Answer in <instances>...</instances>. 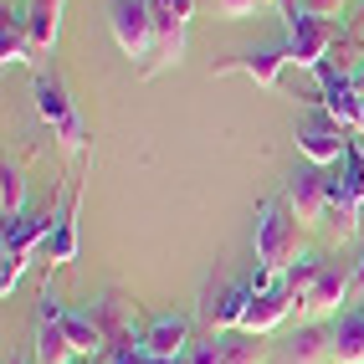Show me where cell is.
Segmentation results:
<instances>
[{
	"label": "cell",
	"instance_id": "obj_1",
	"mask_svg": "<svg viewBox=\"0 0 364 364\" xmlns=\"http://www.w3.org/2000/svg\"><path fill=\"white\" fill-rule=\"evenodd\" d=\"M31 103H36V113H41V124L52 129V139H57V149L72 159H92V134H87V124H82V113H77V103H72V92H67V82L57 77L52 67H36V77H31Z\"/></svg>",
	"mask_w": 364,
	"mask_h": 364
},
{
	"label": "cell",
	"instance_id": "obj_2",
	"mask_svg": "<svg viewBox=\"0 0 364 364\" xmlns=\"http://www.w3.org/2000/svg\"><path fill=\"white\" fill-rule=\"evenodd\" d=\"M57 231V190H52V205H46L41 215H16V221H6V231H0V293H16V282L26 277V267L36 262V252L46 247V236Z\"/></svg>",
	"mask_w": 364,
	"mask_h": 364
},
{
	"label": "cell",
	"instance_id": "obj_3",
	"mask_svg": "<svg viewBox=\"0 0 364 364\" xmlns=\"http://www.w3.org/2000/svg\"><path fill=\"white\" fill-rule=\"evenodd\" d=\"M257 267L267 277H282L287 267L298 262V247H303V221L293 215V205H287L282 196L262 200L257 205Z\"/></svg>",
	"mask_w": 364,
	"mask_h": 364
},
{
	"label": "cell",
	"instance_id": "obj_4",
	"mask_svg": "<svg viewBox=\"0 0 364 364\" xmlns=\"http://www.w3.org/2000/svg\"><path fill=\"white\" fill-rule=\"evenodd\" d=\"M149 11H154V57L139 67V77H159V72L180 67L190 21H196V0H149Z\"/></svg>",
	"mask_w": 364,
	"mask_h": 364
},
{
	"label": "cell",
	"instance_id": "obj_5",
	"mask_svg": "<svg viewBox=\"0 0 364 364\" xmlns=\"http://www.w3.org/2000/svg\"><path fill=\"white\" fill-rule=\"evenodd\" d=\"M293 144H298V154L308 159V164H338L344 159V149H349V129L338 124V118L313 98L308 108H303V118H298V134H293Z\"/></svg>",
	"mask_w": 364,
	"mask_h": 364
},
{
	"label": "cell",
	"instance_id": "obj_6",
	"mask_svg": "<svg viewBox=\"0 0 364 364\" xmlns=\"http://www.w3.org/2000/svg\"><path fill=\"white\" fill-rule=\"evenodd\" d=\"M282 26H287V62L293 67H313L318 72L328 62L333 46H344V26L333 21H318V16H298V11H282Z\"/></svg>",
	"mask_w": 364,
	"mask_h": 364
},
{
	"label": "cell",
	"instance_id": "obj_7",
	"mask_svg": "<svg viewBox=\"0 0 364 364\" xmlns=\"http://www.w3.org/2000/svg\"><path fill=\"white\" fill-rule=\"evenodd\" d=\"M108 31L134 67L154 57V11L149 0H108Z\"/></svg>",
	"mask_w": 364,
	"mask_h": 364
},
{
	"label": "cell",
	"instance_id": "obj_8",
	"mask_svg": "<svg viewBox=\"0 0 364 364\" xmlns=\"http://www.w3.org/2000/svg\"><path fill=\"white\" fill-rule=\"evenodd\" d=\"M328 196H333V175L323 164H298L293 175L282 180V200L293 205V215L303 226H323L328 221Z\"/></svg>",
	"mask_w": 364,
	"mask_h": 364
},
{
	"label": "cell",
	"instance_id": "obj_9",
	"mask_svg": "<svg viewBox=\"0 0 364 364\" xmlns=\"http://www.w3.org/2000/svg\"><path fill=\"white\" fill-rule=\"evenodd\" d=\"M62 298H57V287L46 282L41 287V303H36V328H31V359L36 364H72L77 359V349H72V338L62 328Z\"/></svg>",
	"mask_w": 364,
	"mask_h": 364
},
{
	"label": "cell",
	"instance_id": "obj_10",
	"mask_svg": "<svg viewBox=\"0 0 364 364\" xmlns=\"http://www.w3.org/2000/svg\"><path fill=\"white\" fill-rule=\"evenodd\" d=\"M318 103H323L349 134H364V92L354 87V72L323 62V67H318Z\"/></svg>",
	"mask_w": 364,
	"mask_h": 364
},
{
	"label": "cell",
	"instance_id": "obj_11",
	"mask_svg": "<svg viewBox=\"0 0 364 364\" xmlns=\"http://www.w3.org/2000/svg\"><path fill=\"white\" fill-rule=\"evenodd\" d=\"M349 287H354V267H344V262H328V257H323L318 277L308 282V293L298 298V308L308 313V318H323V313H344Z\"/></svg>",
	"mask_w": 364,
	"mask_h": 364
},
{
	"label": "cell",
	"instance_id": "obj_12",
	"mask_svg": "<svg viewBox=\"0 0 364 364\" xmlns=\"http://www.w3.org/2000/svg\"><path fill=\"white\" fill-rule=\"evenodd\" d=\"M267 287V272L257 267V277H241V282H231L215 303H205L200 313H205V323H210V333H231V328H241L247 323V308H252V298Z\"/></svg>",
	"mask_w": 364,
	"mask_h": 364
},
{
	"label": "cell",
	"instance_id": "obj_13",
	"mask_svg": "<svg viewBox=\"0 0 364 364\" xmlns=\"http://www.w3.org/2000/svg\"><path fill=\"white\" fill-rule=\"evenodd\" d=\"M190 349H196V344H190V318H185V313H159V318L144 328V338H139V354L169 359V364H185Z\"/></svg>",
	"mask_w": 364,
	"mask_h": 364
},
{
	"label": "cell",
	"instance_id": "obj_14",
	"mask_svg": "<svg viewBox=\"0 0 364 364\" xmlns=\"http://www.w3.org/2000/svg\"><path fill=\"white\" fill-rule=\"evenodd\" d=\"M282 67H287V46H252V52H241V57L215 62L210 72H215V77L241 72V77H252L257 87H277V82H282Z\"/></svg>",
	"mask_w": 364,
	"mask_h": 364
},
{
	"label": "cell",
	"instance_id": "obj_15",
	"mask_svg": "<svg viewBox=\"0 0 364 364\" xmlns=\"http://www.w3.org/2000/svg\"><path fill=\"white\" fill-rule=\"evenodd\" d=\"M77 210H82V185L72 190V196L57 185V231L46 236V247H41V257L52 262V272L77 257Z\"/></svg>",
	"mask_w": 364,
	"mask_h": 364
},
{
	"label": "cell",
	"instance_id": "obj_16",
	"mask_svg": "<svg viewBox=\"0 0 364 364\" xmlns=\"http://www.w3.org/2000/svg\"><path fill=\"white\" fill-rule=\"evenodd\" d=\"M293 303H298V293L287 287V277H267V287L252 298V308H247V323H241V333H272L287 313H293Z\"/></svg>",
	"mask_w": 364,
	"mask_h": 364
},
{
	"label": "cell",
	"instance_id": "obj_17",
	"mask_svg": "<svg viewBox=\"0 0 364 364\" xmlns=\"http://www.w3.org/2000/svg\"><path fill=\"white\" fill-rule=\"evenodd\" d=\"M0 62L6 67H41L36 46H31V26H26V6H6V21H0Z\"/></svg>",
	"mask_w": 364,
	"mask_h": 364
},
{
	"label": "cell",
	"instance_id": "obj_18",
	"mask_svg": "<svg viewBox=\"0 0 364 364\" xmlns=\"http://www.w3.org/2000/svg\"><path fill=\"white\" fill-rule=\"evenodd\" d=\"M328 333H333V364H364V303L333 313Z\"/></svg>",
	"mask_w": 364,
	"mask_h": 364
},
{
	"label": "cell",
	"instance_id": "obj_19",
	"mask_svg": "<svg viewBox=\"0 0 364 364\" xmlns=\"http://www.w3.org/2000/svg\"><path fill=\"white\" fill-rule=\"evenodd\" d=\"M62 11H67V0H26V26H31V46H36V57L57 52ZM41 67H46V62H41Z\"/></svg>",
	"mask_w": 364,
	"mask_h": 364
},
{
	"label": "cell",
	"instance_id": "obj_20",
	"mask_svg": "<svg viewBox=\"0 0 364 364\" xmlns=\"http://www.w3.org/2000/svg\"><path fill=\"white\" fill-rule=\"evenodd\" d=\"M282 354H287V364H323V359H333V333L323 323H303L282 344Z\"/></svg>",
	"mask_w": 364,
	"mask_h": 364
},
{
	"label": "cell",
	"instance_id": "obj_21",
	"mask_svg": "<svg viewBox=\"0 0 364 364\" xmlns=\"http://www.w3.org/2000/svg\"><path fill=\"white\" fill-rule=\"evenodd\" d=\"M210 364H267V349L257 344V333H210Z\"/></svg>",
	"mask_w": 364,
	"mask_h": 364
},
{
	"label": "cell",
	"instance_id": "obj_22",
	"mask_svg": "<svg viewBox=\"0 0 364 364\" xmlns=\"http://www.w3.org/2000/svg\"><path fill=\"white\" fill-rule=\"evenodd\" d=\"M62 328H67V338H72V349L77 354H108V344H103V328H98V318H92V308H62Z\"/></svg>",
	"mask_w": 364,
	"mask_h": 364
},
{
	"label": "cell",
	"instance_id": "obj_23",
	"mask_svg": "<svg viewBox=\"0 0 364 364\" xmlns=\"http://www.w3.org/2000/svg\"><path fill=\"white\" fill-rule=\"evenodd\" d=\"M333 185L344 190V200H354V205L364 210V144H359V139H349L344 159H338V175H333Z\"/></svg>",
	"mask_w": 364,
	"mask_h": 364
},
{
	"label": "cell",
	"instance_id": "obj_24",
	"mask_svg": "<svg viewBox=\"0 0 364 364\" xmlns=\"http://www.w3.org/2000/svg\"><path fill=\"white\" fill-rule=\"evenodd\" d=\"M0 215L16 221V215H26V169L16 159L0 164Z\"/></svg>",
	"mask_w": 364,
	"mask_h": 364
},
{
	"label": "cell",
	"instance_id": "obj_25",
	"mask_svg": "<svg viewBox=\"0 0 364 364\" xmlns=\"http://www.w3.org/2000/svg\"><path fill=\"white\" fill-rule=\"evenodd\" d=\"M318 267H323V257H318V252H303V257H298L293 267H287L282 277H287V287H293V293L303 298V293H308V282L318 277Z\"/></svg>",
	"mask_w": 364,
	"mask_h": 364
},
{
	"label": "cell",
	"instance_id": "obj_26",
	"mask_svg": "<svg viewBox=\"0 0 364 364\" xmlns=\"http://www.w3.org/2000/svg\"><path fill=\"white\" fill-rule=\"evenodd\" d=\"M277 11H298V16H318V21H333L344 11V0H277Z\"/></svg>",
	"mask_w": 364,
	"mask_h": 364
},
{
	"label": "cell",
	"instance_id": "obj_27",
	"mask_svg": "<svg viewBox=\"0 0 364 364\" xmlns=\"http://www.w3.org/2000/svg\"><path fill=\"white\" fill-rule=\"evenodd\" d=\"M257 6H267V0H215V11H221L226 21H241V16H252Z\"/></svg>",
	"mask_w": 364,
	"mask_h": 364
},
{
	"label": "cell",
	"instance_id": "obj_28",
	"mask_svg": "<svg viewBox=\"0 0 364 364\" xmlns=\"http://www.w3.org/2000/svg\"><path fill=\"white\" fill-rule=\"evenodd\" d=\"M354 282L364 287V247H359V262H354Z\"/></svg>",
	"mask_w": 364,
	"mask_h": 364
},
{
	"label": "cell",
	"instance_id": "obj_29",
	"mask_svg": "<svg viewBox=\"0 0 364 364\" xmlns=\"http://www.w3.org/2000/svg\"><path fill=\"white\" fill-rule=\"evenodd\" d=\"M354 87H359V92H364V62H359V67H354Z\"/></svg>",
	"mask_w": 364,
	"mask_h": 364
},
{
	"label": "cell",
	"instance_id": "obj_30",
	"mask_svg": "<svg viewBox=\"0 0 364 364\" xmlns=\"http://www.w3.org/2000/svg\"><path fill=\"white\" fill-rule=\"evenodd\" d=\"M11 364H31V359H26V354H16V359H11Z\"/></svg>",
	"mask_w": 364,
	"mask_h": 364
}]
</instances>
